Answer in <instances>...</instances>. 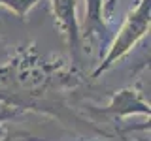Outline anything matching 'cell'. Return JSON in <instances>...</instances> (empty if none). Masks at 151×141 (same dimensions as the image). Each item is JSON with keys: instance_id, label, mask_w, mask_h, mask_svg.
Masks as SVG:
<instances>
[{"instance_id": "1", "label": "cell", "mask_w": 151, "mask_h": 141, "mask_svg": "<svg viewBox=\"0 0 151 141\" xmlns=\"http://www.w3.org/2000/svg\"><path fill=\"white\" fill-rule=\"evenodd\" d=\"M149 25H151V2L149 0H138L136 6L127 13L115 40L111 41L108 53L104 55L102 62L98 64V68L93 72L91 77H98L100 73L108 72L119 58H123L149 32Z\"/></svg>"}, {"instance_id": "2", "label": "cell", "mask_w": 151, "mask_h": 141, "mask_svg": "<svg viewBox=\"0 0 151 141\" xmlns=\"http://www.w3.org/2000/svg\"><path fill=\"white\" fill-rule=\"evenodd\" d=\"M51 11H53L59 30L66 38V43H68L70 53H72V60L78 62V51H79V41H81L78 4H76V0H51Z\"/></svg>"}, {"instance_id": "3", "label": "cell", "mask_w": 151, "mask_h": 141, "mask_svg": "<svg viewBox=\"0 0 151 141\" xmlns=\"http://www.w3.org/2000/svg\"><path fill=\"white\" fill-rule=\"evenodd\" d=\"M104 115H113V117H130V115H151L149 102L142 98V92L134 87H127L121 90L113 92L110 103L100 109Z\"/></svg>"}, {"instance_id": "4", "label": "cell", "mask_w": 151, "mask_h": 141, "mask_svg": "<svg viewBox=\"0 0 151 141\" xmlns=\"http://www.w3.org/2000/svg\"><path fill=\"white\" fill-rule=\"evenodd\" d=\"M106 19H104V2L102 0H87L85 6V26L83 36L89 41H102L106 38Z\"/></svg>"}, {"instance_id": "5", "label": "cell", "mask_w": 151, "mask_h": 141, "mask_svg": "<svg viewBox=\"0 0 151 141\" xmlns=\"http://www.w3.org/2000/svg\"><path fill=\"white\" fill-rule=\"evenodd\" d=\"M38 2H40V0H0V6L8 8L9 11L15 13L19 19H25Z\"/></svg>"}, {"instance_id": "6", "label": "cell", "mask_w": 151, "mask_h": 141, "mask_svg": "<svg viewBox=\"0 0 151 141\" xmlns=\"http://www.w3.org/2000/svg\"><path fill=\"white\" fill-rule=\"evenodd\" d=\"M0 141H44L42 137L30 134V132H23V130H6L4 135L0 137Z\"/></svg>"}, {"instance_id": "7", "label": "cell", "mask_w": 151, "mask_h": 141, "mask_svg": "<svg viewBox=\"0 0 151 141\" xmlns=\"http://www.w3.org/2000/svg\"><path fill=\"white\" fill-rule=\"evenodd\" d=\"M19 109H15V107H9V105H4V103H0V137L4 135V132H6V128H4V122L13 119V117L19 115Z\"/></svg>"}, {"instance_id": "8", "label": "cell", "mask_w": 151, "mask_h": 141, "mask_svg": "<svg viewBox=\"0 0 151 141\" xmlns=\"http://www.w3.org/2000/svg\"><path fill=\"white\" fill-rule=\"evenodd\" d=\"M117 4H119V0H108V2L104 4V19H106V21H110L113 17V11H115Z\"/></svg>"}, {"instance_id": "9", "label": "cell", "mask_w": 151, "mask_h": 141, "mask_svg": "<svg viewBox=\"0 0 151 141\" xmlns=\"http://www.w3.org/2000/svg\"><path fill=\"white\" fill-rule=\"evenodd\" d=\"M0 43H2V41H0Z\"/></svg>"}]
</instances>
